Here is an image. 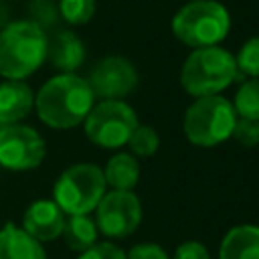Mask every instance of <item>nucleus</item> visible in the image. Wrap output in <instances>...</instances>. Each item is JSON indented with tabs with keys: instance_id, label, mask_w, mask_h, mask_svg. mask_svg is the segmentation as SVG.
Wrapping results in <instances>:
<instances>
[{
	"instance_id": "b1692460",
	"label": "nucleus",
	"mask_w": 259,
	"mask_h": 259,
	"mask_svg": "<svg viewBox=\"0 0 259 259\" xmlns=\"http://www.w3.org/2000/svg\"><path fill=\"white\" fill-rule=\"evenodd\" d=\"M125 259H168L166 251L156 243H140L125 253Z\"/></svg>"
},
{
	"instance_id": "423d86ee",
	"label": "nucleus",
	"mask_w": 259,
	"mask_h": 259,
	"mask_svg": "<svg viewBox=\"0 0 259 259\" xmlns=\"http://www.w3.org/2000/svg\"><path fill=\"white\" fill-rule=\"evenodd\" d=\"M103 170L95 164L81 162L69 166L53 188V200L67 214H89L105 194Z\"/></svg>"
},
{
	"instance_id": "2eb2a0df",
	"label": "nucleus",
	"mask_w": 259,
	"mask_h": 259,
	"mask_svg": "<svg viewBox=\"0 0 259 259\" xmlns=\"http://www.w3.org/2000/svg\"><path fill=\"white\" fill-rule=\"evenodd\" d=\"M47 57L51 59L53 67H57L59 71L73 73L75 69L81 67V63L85 59V47L75 32L63 30V32L55 34V38L49 42Z\"/></svg>"
},
{
	"instance_id": "6e6552de",
	"label": "nucleus",
	"mask_w": 259,
	"mask_h": 259,
	"mask_svg": "<svg viewBox=\"0 0 259 259\" xmlns=\"http://www.w3.org/2000/svg\"><path fill=\"white\" fill-rule=\"evenodd\" d=\"M45 140L30 125H4L0 127V166L22 172L40 166L45 160Z\"/></svg>"
},
{
	"instance_id": "9b49d317",
	"label": "nucleus",
	"mask_w": 259,
	"mask_h": 259,
	"mask_svg": "<svg viewBox=\"0 0 259 259\" xmlns=\"http://www.w3.org/2000/svg\"><path fill=\"white\" fill-rule=\"evenodd\" d=\"M63 227H65V212L57 206L55 200L40 198V200H34L24 210L22 229L38 243L61 237Z\"/></svg>"
},
{
	"instance_id": "39448f33",
	"label": "nucleus",
	"mask_w": 259,
	"mask_h": 259,
	"mask_svg": "<svg viewBox=\"0 0 259 259\" xmlns=\"http://www.w3.org/2000/svg\"><path fill=\"white\" fill-rule=\"evenodd\" d=\"M237 121L235 107L221 95L198 97L184 113V134L190 144L212 148L231 138Z\"/></svg>"
},
{
	"instance_id": "412c9836",
	"label": "nucleus",
	"mask_w": 259,
	"mask_h": 259,
	"mask_svg": "<svg viewBox=\"0 0 259 259\" xmlns=\"http://www.w3.org/2000/svg\"><path fill=\"white\" fill-rule=\"evenodd\" d=\"M235 63H237V71L249 75L251 79H259V36H253L249 38L239 55L235 57Z\"/></svg>"
},
{
	"instance_id": "f8f14e48",
	"label": "nucleus",
	"mask_w": 259,
	"mask_h": 259,
	"mask_svg": "<svg viewBox=\"0 0 259 259\" xmlns=\"http://www.w3.org/2000/svg\"><path fill=\"white\" fill-rule=\"evenodd\" d=\"M34 105V95L24 81L6 79L0 83V125H12L26 117Z\"/></svg>"
},
{
	"instance_id": "f3484780",
	"label": "nucleus",
	"mask_w": 259,
	"mask_h": 259,
	"mask_svg": "<svg viewBox=\"0 0 259 259\" xmlns=\"http://www.w3.org/2000/svg\"><path fill=\"white\" fill-rule=\"evenodd\" d=\"M63 239L73 251H87L97 243V225L87 214H69L63 227Z\"/></svg>"
},
{
	"instance_id": "a211bd4d",
	"label": "nucleus",
	"mask_w": 259,
	"mask_h": 259,
	"mask_svg": "<svg viewBox=\"0 0 259 259\" xmlns=\"http://www.w3.org/2000/svg\"><path fill=\"white\" fill-rule=\"evenodd\" d=\"M233 107L239 117L259 121V79H249L239 87Z\"/></svg>"
},
{
	"instance_id": "bb28decb",
	"label": "nucleus",
	"mask_w": 259,
	"mask_h": 259,
	"mask_svg": "<svg viewBox=\"0 0 259 259\" xmlns=\"http://www.w3.org/2000/svg\"><path fill=\"white\" fill-rule=\"evenodd\" d=\"M6 20H8V8H6V2L0 0V30L6 26Z\"/></svg>"
},
{
	"instance_id": "1a4fd4ad",
	"label": "nucleus",
	"mask_w": 259,
	"mask_h": 259,
	"mask_svg": "<svg viewBox=\"0 0 259 259\" xmlns=\"http://www.w3.org/2000/svg\"><path fill=\"white\" fill-rule=\"evenodd\" d=\"M142 221V204L130 190H111L97 204V231L109 239H125Z\"/></svg>"
},
{
	"instance_id": "9d476101",
	"label": "nucleus",
	"mask_w": 259,
	"mask_h": 259,
	"mask_svg": "<svg viewBox=\"0 0 259 259\" xmlns=\"http://www.w3.org/2000/svg\"><path fill=\"white\" fill-rule=\"evenodd\" d=\"M87 83L95 97L121 101L138 87V71L125 57L109 55L93 67Z\"/></svg>"
},
{
	"instance_id": "20e7f679",
	"label": "nucleus",
	"mask_w": 259,
	"mask_h": 259,
	"mask_svg": "<svg viewBox=\"0 0 259 259\" xmlns=\"http://www.w3.org/2000/svg\"><path fill=\"white\" fill-rule=\"evenodd\" d=\"M231 28L227 8L214 0H192L172 18V32L192 49L217 47Z\"/></svg>"
},
{
	"instance_id": "7ed1b4c3",
	"label": "nucleus",
	"mask_w": 259,
	"mask_h": 259,
	"mask_svg": "<svg viewBox=\"0 0 259 259\" xmlns=\"http://www.w3.org/2000/svg\"><path fill=\"white\" fill-rule=\"evenodd\" d=\"M235 57L221 47L194 49L182 65L180 85L192 97L219 95L237 77Z\"/></svg>"
},
{
	"instance_id": "a878e982",
	"label": "nucleus",
	"mask_w": 259,
	"mask_h": 259,
	"mask_svg": "<svg viewBox=\"0 0 259 259\" xmlns=\"http://www.w3.org/2000/svg\"><path fill=\"white\" fill-rule=\"evenodd\" d=\"M174 259H210V257H208V251H206V247L202 243L186 241V243L176 247Z\"/></svg>"
},
{
	"instance_id": "cd10ccee",
	"label": "nucleus",
	"mask_w": 259,
	"mask_h": 259,
	"mask_svg": "<svg viewBox=\"0 0 259 259\" xmlns=\"http://www.w3.org/2000/svg\"><path fill=\"white\" fill-rule=\"evenodd\" d=\"M190 2H192V0H190Z\"/></svg>"
},
{
	"instance_id": "4468645a",
	"label": "nucleus",
	"mask_w": 259,
	"mask_h": 259,
	"mask_svg": "<svg viewBox=\"0 0 259 259\" xmlns=\"http://www.w3.org/2000/svg\"><path fill=\"white\" fill-rule=\"evenodd\" d=\"M219 259H259V227H233L221 241Z\"/></svg>"
},
{
	"instance_id": "393cba45",
	"label": "nucleus",
	"mask_w": 259,
	"mask_h": 259,
	"mask_svg": "<svg viewBox=\"0 0 259 259\" xmlns=\"http://www.w3.org/2000/svg\"><path fill=\"white\" fill-rule=\"evenodd\" d=\"M32 14H34V24H38L42 28V24H53L57 18V8L53 2L49 0H36L32 4Z\"/></svg>"
},
{
	"instance_id": "f03ea898",
	"label": "nucleus",
	"mask_w": 259,
	"mask_h": 259,
	"mask_svg": "<svg viewBox=\"0 0 259 259\" xmlns=\"http://www.w3.org/2000/svg\"><path fill=\"white\" fill-rule=\"evenodd\" d=\"M47 49V34L32 20L6 24L0 30V75L22 81L45 63Z\"/></svg>"
},
{
	"instance_id": "aec40b11",
	"label": "nucleus",
	"mask_w": 259,
	"mask_h": 259,
	"mask_svg": "<svg viewBox=\"0 0 259 259\" xmlns=\"http://www.w3.org/2000/svg\"><path fill=\"white\" fill-rule=\"evenodd\" d=\"M59 14L69 24H87L95 14V0H59Z\"/></svg>"
},
{
	"instance_id": "4be33fe9",
	"label": "nucleus",
	"mask_w": 259,
	"mask_h": 259,
	"mask_svg": "<svg viewBox=\"0 0 259 259\" xmlns=\"http://www.w3.org/2000/svg\"><path fill=\"white\" fill-rule=\"evenodd\" d=\"M237 144L245 146V148H253L259 144V121L255 119H237L235 121V127H233V134Z\"/></svg>"
},
{
	"instance_id": "5701e85b",
	"label": "nucleus",
	"mask_w": 259,
	"mask_h": 259,
	"mask_svg": "<svg viewBox=\"0 0 259 259\" xmlns=\"http://www.w3.org/2000/svg\"><path fill=\"white\" fill-rule=\"evenodd\" d=\"M77 259H125V253L113 243H95L87 251H83Z\"/></svg>"
},
{
	"instance_id": "ddd939ff",
	"label": "nucleus",
	"mask_w": 259,
	"mask_h": 259,
	"mask_svg": "<svg viewBox=\"0 0 259 259\" xmlns=\"http://www.w3.org/2000/svg\"><path fill=\"white\" fill-rule=\"evenodd\" d=\"M0 259H47V255L36 239L10 223L0 229Z\"/></svg>"
},
{
	"instance_id": "6ab92c4d",
	"label": "nucleus",
	"mask_w": 259,
	"mask_h": 259,
	"mask_svg": "<svg viewBox=\"0 0 259 259\" xmlns=\"http://www.w3.org/2000/svg\"><path fill=\"white\" fill-rule=\"evenodd\" d=\"M127 144H130V150H132L136 156H140V158H150V156H154V154L158 152L160 138H158V134H156L154 127H150V125H140V123H138V127H136L134 134L130 136Z\"/></svg>"
},
{
	"instance_id": "dca6fc26",
	"label": "nucleus",
	"mask_w": 259,
	"mask_h": 259,
	"mask_svg": "<svg viewBox=\"0 0 259 259\" xmlns=\"http://www.w3.org/2000/svg\"><path fill=\"white\" fill-rule=\"evenodd\" d=\"M103 178H105V184L113 186V190H127L130 192L138 184V178H140L138 160L125 152L113 154L107 160V166L103 170Z\"/></svg>"
},
{
	"instance_id": "f257e3e1",
	"label": "nucleus",
	"mask_w": 259,
	"mask_h": 259,
	"mask_svg": "<svg viewBox=\"0 0 259 259\" xmlns=\"http://www.w3.org/2000/svg\"><path fill=\"white\" fill-rule=\"evenodd\" d=\"M95 95L87 79L73 73L51 77L36 93L34 107L42 123L55 130H69L85 121Z\"/></svg>"
},
{
	"instance_id": "0eeeda50",
	"label": "nucleus",
	"mask_w": 259,
	"mask_h": 259,
	"mask_svg": "<svg viewBox=\"0 0 259 259\" xmlns=\"http://www.w3.org/2000/svg\"><path fill=\"white\" fill-rule=\"evenodd\" d=\"M87 138L101 148H119L127 144L130 136L138 127L136 111L117 99H105L91 107L85 117Z\"/></svg>"
}]
</instances>
